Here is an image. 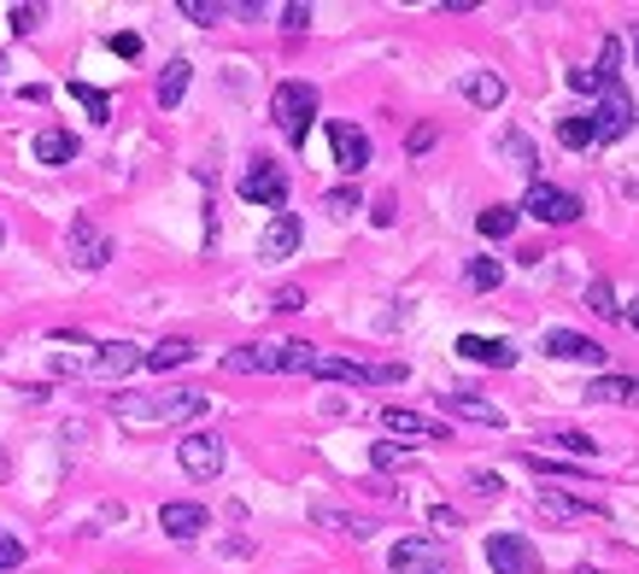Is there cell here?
Here are the masks:
<instances>
[{
	"label": "cell",
	"mask_w": 639,
	"mask_h": 574,
	"mask_svg": "<svg viewBox=\"0 0 639 574\" xmlns=\"http://www.w3.org/2000/svg\"><path fill=\"white\" fill-rule=\"evenodd\" d=\"M517 223H523L517 205H487V212L476 217V229H481L487 240H510V235H517Z\"/></svg>",
	"instance_id": "83f0119b"
},
{
	"label": "cell",
	"mask_w": 639,
	"mask_h": 574,
	"mask_svg": "<svg viewBox=\"0 0 639 574\" xmlns=\"http://www.w3.org/2000/svg\"><path fill=\"white\" fill-rule=\"evenodd\" d=\"M575 574H605V568H587V563H581V568H575Z\"/></svg>",
	"instance_id": "7dc6e473"
},
{
	"label": "cell",
	"mask_w": 639,
	"mask_h": 574,
	"mask_svg": "<svg viewBox=\"0 0 639 574\" xmlns=\"http://www.w3.org/2000/svg\"><path fill=\"white\" fill-rule=\"evenodd\" d=\"M469 486H476L481 499H499V492H505V481L493 475V469H469Z\"/></svg>",
	"instance_id": "f35d334b"
},
{
	"label": "cell",
	"mask_w": 639,
	"mask_h": 574,
	"mask_svg": "<svg viewBox=\"0 0 639 574\" xmlns=\"http://www.w3.org/2000/svg\"><path fill=\"white\" fill-rule=\"evenodd\" d=\"M159 527H164V540H182V545H189V540H200V533L212 527V510L194 504V499H176V504L159 510Z\"/></svg>",
	"instance_id": "4fadbf2b"
},
{
	"label": "cell",
	"mask_w": 639,
	"mask_h": 574,
	"mask_svg": "<svg viewBox=\"0 0 639 574\" xmlns=\"http://www.w3.org/2000/svg\"><path fill=\"white\" fill-rule=\"evenodd\" d=\"M628 328H633V335H639V299H633V311H628Z\"/></svg>",
	"instance_id": "bcb514c9"
},
{
	"label": "cell",
	"mask_w": 639,
	"mask_h": 574,
	"mask_svg": "<svg viewBox=\"0 0 639 574\" xmlns=\"http://www.w3.org/2000/svg\"><path fill=\"white\" fill-rule=\"evenodd\" d=\"M312 522L328 527V533H346V540H376V533H382L376 516H358V510H335V504H317V510H312Z\"/></svg>",
	"instance_id": "44dd1931"
},
{
	"label": "cell",
	"mask_w": 639,
	"mask_h": 574,
	"mask_svg": "<svg viewBox=\"0 0 639 574\" xmlns=\"http://www.w3.org/2000/svg\"><path fill=\"white\" fill-rule=\"evenodd\" d=\"M440 410H446V417L476 422V428H493V434L505 428V410L493 404V399H481V393H446V399H440Z\"/></svg>",
	"instance_id": "ffe728a7"
},
{
	"label": "cell",
	"mask_w": 639,
	"mask_h": 574,
	"mask_svg": "<svg viewBox=\"0 0 639 574\" xmlns=\"http://www.w3.org/2000/svg\"><path fill=\"white\" fill-rule=\"evenodd\" d=\"M282 30H312V7H300V0H294V7H282Z\"/></svg>",
	"instance_id": "ab89813d"
},
{
	"label": "cell",
	"mask_w": 639,
	"mask_h": 574,
	"mask_svg": "<svg viewBox=\"0 0 639 574\" xmlns=\"http://www.w3.org/2000/svg\"><path fill=\"white\" fill-rule=\"evenodd\" d=\"M189 76H194L189 59H171V65L159 71V106H164V112L182 106V94H189Z\"/></svg>",
	"instance_id": "d4e9b609"
},
{
	"label": "cell",
	"mask_w": 639,
	"mask_h": 574,
	"mask_svg": "<svg viewBox=\"0 0 639 574\" xmlns=\"http://www.w3.org/2000/svg\"><path fill=\"white\" fill-rule=\"evenodd\" d=\"M65 253L77 270H106L112 264V235L100 229L94 217H71V229H65Z\"/></svg>",
	"instance_id": "5b68a950"
},
{
	"label": "cell",
	"mask_w": 639,
	"mask_h": 574,
	"mask_svg": "<svg viewBox=\"0 0 639 574\" xmlns=\"http://www.w3.org/2000/svg\"><path fill=\"white\" fill-rule=\"evenodd\" d=\"M540 352H546V358H558V363H605V358H610L599 340L575 335V328H551V335L540 340Z\"/></svg>",
	"instance_id": "5bb4252c"
},
{
	"label": "cell",
	"mask_w": 639,
	"mask_h": 574,
	"mask_svg": "<svg viewBox=\"0 0 639 574\" xmlns=\"http://www.w3.org/2000/svg\"><path fill=\"white\" fill-rule=\"evenodd\" d=\"M0 71H7V59H0Z\"/></svg>",
	"instance_id": "681fc988"
},
{
	"label": "cell",
	"mask_w": 639,
	"mask_h": 574,
	"mask_svg": "<svg viewBox=\"0 0 639 574\" xmlns=\"http://www.w3.org/2000/svg\"><path fill=\"white\" fill-rule=\"evenodd\" d=\"M587 305H592V311H599L605 322L622 317V305H616V294H610V281H605V276H599V281H587Z\"/></svg>",
	"instance_id": "836d02e7"
},
{
	"label": "cell",
	"mask_w": 639,
	"mask_h": 574,
	"mask_svg": "<svg viewBox=\"0 0 639 574\" xmlns=\"http://www.w3.org/2000/svg\"><path fill=\"white\" fill-rule=\"evenodd\" d=\"M487 568L493 574H546L540 551H534L523 533H493L487 540Z\"/></svg>",
	"instance_id": "9c48e42d"
},
{
	"label": "cell",
	"mask_w": 639,
	"mask_h": 574,
	"mask_svg": "<svg viewBox=\"0 0 639 574\" xmlns=\"http://www.w3.org/2000/svg\"><path fill=\"white\" fill-rule=\"evenodd\" d=\"M435 123H417V130H410V141H405V147H410V158H417V153H428V147H435Z\"/></svg>",
	"instance_id": "60d3db41"
},
{
	"label": "cell",
	"mask_w": 639,
	"mask_h": 574,
	"mask_svg": "<svg viewBox=\"0 0 639 574\" xmlns=\"http://www.w3.org/2000/svg\"><path fill=\"white\" fill-rule=\"evenodd\" d=\"M616 82H622V41L605 35V41H599V59H592V71H587V65L569 71V89H575V94H605V89H616Z\"/></svg>",
	"instance_id": "8992f818"
},
{
	"label": "cell",
	"mask_w": 639,
	"mask_h": 574,
	"mask_svg": "<svg viewBox=\"0 0 639 574\" xmlns=\"http://www.w3.org/2000/svg\"><path fill=\"white\" fill-rule=\"evenodd\" d=\"M540 440H546V445H558L564 458H587V463H592V458H599V451H605V445L592 440V434H575V428H551V434H540Z\"/></svg>",
	"instance_id": "f1b7e54d"
},
{
	"label": "cell",
	"mask_w": 639,
	"mask_h": 574,
	"mask_svg": "<svg viewBox=\"0 0 639 574\" xmlns=\"http://www.w3.org/2000/svg\"><path fill=\"white\" fill-rule=\"evenodd\" d=\"M77 153H82V141H77L71 130H41V135H36V158H41V164H71Z\"/></svg>",
	"instance_id": "484cf974"
},
{
	"label": "cell",
	"mask_w": 639,
	"mask_h": 574,
	"mask_svg": "<svg viewBox=\"0 0 639 574\" xmlns=\"http://www.w3.org/2000/svg\"><path fill=\"white\" fill-rule=\"evenodd\" d=\"M182 363H194V340H182V335H171V340H159L148 358H141V369H182Z\"/></svg>",
	"instance_id": "4316f807"
},
{
	"label": "cell",
	"mask_w": 639,
	"mask_h": 574,
	"mask_svg": "<svg viewBox=\"0 0 639 574\" xmlns=\"http://www.w3.org/2000/svg\"><path fill=\"white\" fill-rule=\"evenodd\" d=\"M300 240H305V223H300L294 212H276L271 229L258 235V258H294Z\"/></svg>",
	"instance_id": "ac0fdd59"
},
{
	"label": "cell",
	"mask_w": 639,
	"mask_h": 574,
	"mask_svg": "<svg viewBox=\"0 0 639 574\" xmlns=\"http://www.w3.org/2000/svg\"><path fill=\"white\" fill-rule=\"evenodd\" d=\"M176 463L189 481H217L223 463H230V445H223V434H212V428H189V434L176 440Z\"/></svg>",
	"instance_id": "277c9868"
},
{
	"label": "cell",
	"mask_w": 639,
	"mask_h": 574,
	"mask_svg": "<svg viewBox=\"0 0 639 574\" xmlns=\"http://www.w3.org/2000/svg\"><path fill=\"white\" fill-rule=\"evenodd\" d=\"M428 516H435V527H464V516H458V510H446V504H435Z\"/></svg>",
	"instance_id": "ee69618b"
},
{
	"label": "cell",
	"mask_w": 639,
	"mask_h": 574,
	"mask_svg": "<svg viewBox=\"0 0 639 574\" xmlns=\"http://www.w3.org/2000/svg\"><path fill=\"white\" fill-rule=\"evenodd\" d=\"M323 212H328V217H353V212H364V194L353 188V182H341V188L323 194Z\"/></svg>",
	"instance_id": "1f68e13d"
},
{
	"label": "cell",
	"mask_w": 639,
	"mask_h": 574,
	"mask_svg": "<svg viewBox=\"0 0 639 574\" xmlns=\"http://www.w3.org/2000/svg\"><path fill=\"white\" fill-rule=\"evenodd\" d=\"M312 117H317V89H312V82H276V94H271V123L287 135V147H305V135H312Z\"/></svg>",
	"instance_id": "7a4b0ae2"
},
{
	"label": "cell",
	"mask_w": 639,
	"mask_h": 574,
	"mask_svg": "<svg viewBox=\"0 0 639 574\" xmlns=\"http://www.w3.org/2000/svg\"><path fill=\"white\" fill-rule=\"evenodd\" d=\"M592 117V135H599V147H610V141H622L633 130V94L616 82V89H605V100L587 112Z\"/></svg>",
	"instance_id": "30bf717a"
},
{
	"label": "cell",
	"mask_w": 639,
	"mask_h": 574,
	"mask_svg": "<svg viewBox=\"0 0 639 574\" xmlns=\"http://www.w3.org/2000/svg\"><path fill=\"white\" fill-rule=\"evenodd\" d=\"M499 153L510 158V171H523L528 182H540V153H534V141L523 130H505L499 135Z\"/></svg>",
	"instance_id": "cb8c5ba5"
},
{
	"label": "cell",
	"mask_w": 639,
	"mask_h": 574,
	"mask_svg": "<svg viewBox=\"0 0 639 574\" xmlns=\"http://www.w3.org/2000/svg\"><path fill=\"white\" fill-rule=\"evenodd\" d=\"M458 358L487 363V369H510V363H517V346H510V340H487V335H464L458 340Z\"/></svg>",
	"instance_id": "7402d4cb"
},
{
	"label": "cell",
	"mask_w": 639,
	"mask_h": 574,
	"mask_svg": "<svg viewBox=\"0 0 639 574\" xmlns=\"http://www.w3.org/2000/svg\"><path fill=\"white\" fill-rule=\"evenodd\" d=\"M394 217H399V205H394V199H376V212H369V223H376V229H387Z\"/></svg>",
	"instance_id": "7bdbcfd3"
},
{
	"label": "cell",
	"mask_w": 639,
	"mask_h": 574,
	"mask_svg": "<svg viewBox=\"0 0 639 574\" xmlns=\"http://www.w3.org/2000/svg\"><path fill=\"white\" fill-rule=\"evenodd\" d=\"M7 24H12V35L41 30V7H12V12H7Z\"/></svg>",
	"instance_id": "e575fe53"
},
{
	"label": "cell",
	"mask_w": 639,
	"mask_h": 574,
	"mask_svg": "<svg viewBox=\"0 0 639 574\" xmlns=\"http://www.w3.org/2000/svg\"><path fill=\"white\" fill-rule=\"evenodd\" d=\"M382 428H387V434H399V440H452L446 417H417V410H399V404L382 410Z\"/></svg>",
	"instance_id": "9a60e30c"
},
{
	"label": "cell",
	"mask_w": 639,
	"mask_h": 574,
	"mask_svg": "<svg viewBox=\"0 0 639 574\" xmlns=\"http://www.w3.org/2000/svg\"><path fill=\"white\" fill-rule=\"evenodd\" d=\"M0 246H7V217H0Z\"/></svg>",
	"instance_id": "c3c4849f"
},
{
	"label": "cell",
	"mask_w": 639,
	"mask_h": 574,
	"mask_svg": "<svg viewBox=\"0 0 639 574\" xmlns=\"http://www.w3.org/2000/svg\"><path fill=\"white\" fill-rule=\"evenodd\" d=\"M517 212H528L534 223H551V229H569V223H581L587 217V205H581V194H569V188H558V182H528V194H523V205Z\"/></svg>",
	"instance_id": "3957f363"
},
{
	"label": "cell",
	"mask_w": 639,
	"mask_h": 574,
	"mask_svg": "<svg viewBox=\"0 0 639 574\" xmlns=\"http://www.w3.org/2000/svg\"><path fill=\"white\" fill-rule=\"evenodd\" d=\"M141 346L135 340H106V346H94V358H89V376L100 381H118V376H130V369H141Z\"/></svg>",
	"instance_id": "2e32d148"
},
{
	"label": "cell",
	"mask_w": 639,
	"mask_h": 574,
	"mask_svg": "<svg viewBox=\"0 0 639 574\" xmlns=\"http://www.w3.org/2000/svg\"><path fill=\"white\" fill-rule=\"evenodd\" d=\"M205 399L200 387H171V393H112V417L130 422V428H176V422H194L205 417Z\"/></svg>",
	"instance_id": "6da1fadb"
},
{
	"label": "cell",
	"mask_w": 639,
	"mask_h": 574,
	"mask_svg": "<svg viewBox=\"0 0 639 574\" xmlns=\"http://www.w3.org/2000/svg\"><path fill=\"white\" fill-rule=\"evenodd\" d=\"M241 199H253V205H271V212H282L287 205V171L276 158H253L241 171Z\"/></svg>",
	"instance_id": "52a82bcc"
},
{
	"label": "cell",
	"mask_w": 639,
	"mask_h": 574,
	"mask_svg": "<svg viewBox=\"0 0 639 574\" xmlns=\"http://www.w3.org/2000/svg\"><path fill=\"white\" fill-rule=\"evenodd\" d=\"M271 311H305V287H276V294H271Z\"/></svg>",
	"instance_id": "74e56055"
},
{
	"label": "cell",
	"mask_w": 639,
	"mask_h": 574,
	"mask_svg": "<svg viewBox=\"0 0 639 574\" xmlns=\"http://www.w3.org/2000/svg\"><path fill=\"white\" fill-rule=\"evenodd\" d=\"M387 568L394 574H452V557H446L440 540H394Z\"/></svg>",
	"instance_id": "ba28073f"
},
{
	"label": "cell",
	"mask_w": 639,
	"mask_h": 574,
	"mask_svg": "<svg viewBox=\"0 0 639 574\" xmlns=\"http://www.w3.org/2000/svg\"><path fill=\"white\" fill-rule=\"evenodd\" d=\"M558 141H564V147H575V153H581V147H599L592 117H564V123H558Z\"/></svg>",
	"instance_id": "d6a6232c"
},
{
	"label": "cell",
	"mask_w": 639,
	"mask_h": 574,
	"mask_svg": "<svg viewBox=\"0 0 639 574\" xmlns=\"http://www.w3.org/2000/svg\"><path fill=\"white\" fill-rule=\"evenodd\" d=\"M328 147H335V164L346 176H358V171H369V135L358 130V123H346V117H335L328 123Z\"/></svg>",
	"instance_id": "8fae6325"
},
{
	"label": "cell",
	"mask_w": 639,
	"mask_h": 574,
	"mask_svg": "<svg viewBox=\"0 0 639 574\" xmlns=\"http://www.w3.org/2000/svg\"><path fill=\"white\" fill-rule=\"evenodd\" d=\"M628 41H633V65H639V18H633V30H628Z\"/></svg>",
	"instance_id": "f6af8a7d"
},
{
	"label": "cell",
	"mask_w": 639,
	"mask_h": 574,
	"mask_svg": "<svg viewBox=\"0 0 639 574\" xmlns=\"http://www.w3.org/2000/svg\"><path fill=\"white\" fill-rule=\"evenodd\" d=\"M534 510L551 522H575V516H605V499H587V492H564V486H540Z\"/></svg>",
	"instance_id": "7c38bea8"
},
{
	"label": "cell",
	"mask_w": 639,
	"mask_h": 574,
	"mask_svg": "<svg viewBox=\"0 0 639 574\" xmlns=\"http://www.w3.org/2000/svg\"><path fill=\"white\" fill-rule=\"evenodd\" d=\"M223 369L230 376H282V346H264V340L235 346V352H223Z\"/></svg>",
	"instance_id": "e0dca14e"
},
{
	"label": "cell",
	"mask_w": 639,
	"mask_h": 574,
	"mask_svg": "<svg viewBox=\"0 0 639 574\" xmlns=\"http://www.w3.org/2000/svg\"><path fill=\"white\" fill-rule=\"evenodd\" d=\"M581 399L587 404H639V381L633 376H592Z\"/></svg>",
	"instance_id": "603a6c76"
},
{
	"label": "cell",
	"mask_w": 639,
	"mask_h": 574,
	"mask_svg": "<svg viewBox=\"0 0 639 574\" xmlns=\"http://www.w3.org/2000/svg\"><path fill=\"white\" fill-rule=\"evenodd\" d=\"M71 100L82 112H89L94 123H112V94H100V89H89V82H71Z\"/></svg>",
	"instance_id": "f546056e"
},
{
	"label": "cell",
	"mask_w": 639,
	"mask_h": 574,
	"mask_svg": "<svg viewBox=\"0 0 639 574\" xmlns=\"http://www.w3.org/2000/svg\"><path fill=\"white\" fill-rule=\"evenodd\" d=\"M458 94H464L476 112H499L510 89H505L499 71H464V76H458Z\"/></svg>",
	"instance_id": "d6986e66"
},
{
	"label": "cell",
	"mask_w": 639,
	"mask_h": 574,
	"mask_svg": "<svg viewBox=\"0 0 639 574\" xmlns=\"http://www.w3.org/2000/svg\"><path fill=\"white\" fill-rule=\"evenodd\" d=\"M464 281L476 287V294H493V287L505 281V264H499V258H469V270H464Z\"/></svg>",
	"instance_id": "4dcf8cb0"
},
{
	"label": "cell",
	"mask_w": 639,
	"mask_h": 574,
	"mask_svg": "<svg viewBox=\"0 0 639 574\" xmlns=\"http://www.w3.org/2000/svg\"><path fill=\"white\" fill-rule=\"evenodd\" d=\"M369 463H376V469H399V463H405V445H394V440L369 445Z\"/></svg>",
	"instance_id": "d590c367"
},
{
	"label": "cell",
	"mask_w": 639,
	"mask_h": 574,
	"mask_svg": "<svg viewBox=\"0 0 639 574\" xmlns=\"http://www.w3.org/2000/svg\"><path fill=\"white\" fill-rule=\"evenodd\" d=\"M18 563H24V540H12V533L0 527V574H7V568H18Z\"/></svg>",
	"instance_id": "8d00e7d4"
},
{
	"label": "cell",
	"mask_w": 639,
	"mask_h": 574,
	"mask_svg": "<svg viewBox=\"0 0 639 574\" xmlns=\"http://www.w3.org/2000/svg\"><path fill=\"white\" fill-rule=\"evenodd\" d=\"M112 53H118V59H135V53H141V35H130V30L112 35Z\"/></svg>",
	"instance_id": "b9f144b4"
}]
</instances>
